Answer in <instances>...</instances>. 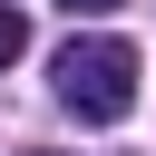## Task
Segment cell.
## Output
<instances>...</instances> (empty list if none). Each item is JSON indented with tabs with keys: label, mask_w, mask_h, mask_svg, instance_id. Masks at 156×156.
Wrapping results in <instances>:
<instances>
[{
	"label": "cell",
	"mask_w": 156,
	"mask_h": 156,
	"mask_svg": "<svg viewBox=\"0 0 156 156\" xmlns=\"http://www.w3.org/2000/svg\"><path fill=\"white\" fill-rule=\"evenodd\" d=\"M49 88H58V107H68V117L117 127V117L136 107V49H127L117 29H88V39H68V49H58Z\"/></svg>",
	"instance_id": "obj_1"
},
{
	"label": "cell",
	"mask_w": 156,
	"mask_h": 156,
	"mask_svg": "<svg viewBox=\"0 0 156 156\" xmlns=\"http://www.w3.org/2000/svg\"><path fill=\"white\" fill-rule=\"evenodd\" d=\"M20 49H29V20H20V10H0V68H10Z\"/></svg>",
	"instance_id": "obj_2"
},
{
	"label": "cell",
	"mask_w": 156,
	"mask_h": 156,
	"mask_svg": "<svg viewBox=\"0 0 156 156\" xmlns=\"http://www.w3.org/2000/svg\"><path fill=\"white\" fill-rule=\"evenodd\" d=\"M68 10H117V0H68Z\"/></svg>",
	"instance_id": "obj_3"
}]
</instances>
